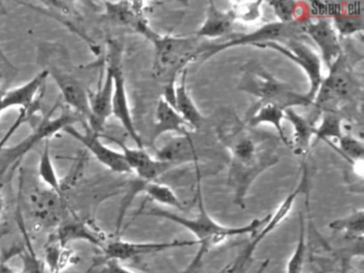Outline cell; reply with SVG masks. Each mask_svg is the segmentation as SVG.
<instances>
[{
  "mask_svg": "<svg viewBox=\"0 0 364 273\" xmlns=\"http://www.w3.org/2000/svg\"><path fill=\"white\" fill-rule=\"evenodd\" d=\"M217 136L231 154L228 183L233 191L234 204L246 208V196L255 179L280 159L276 140L253 132L235 115L219 124Z\"/></svg>",
  "mask_w": 364,
  "mask_h": 273,
  "instance_id": "obj_1",
  "label": "cell"
},
{
  "mask_svg": "<svg viewBox=\"0 0 364 273\" xmlns=\"http://www.w3.org/2000/svg\"><path fill=\"white\" fill-rule=\"evenodd\" d=\"M197 200L198 213L195 218L182 217L172 211L165 210L161 208H152L144 211L141 215H150V217L161 218V219L170 220L178 225L188 230L195 235L196 240L199 242V250L196 254L195 258L191 260L186 269L182 273H195L201 268L204 256L213 249L218 247L231 237L242 236V235H255L262 224L266 223L270 215L263 219H255L250 223L244 226H225L215 221L204 203L203 192H202L201 174L197 166Z\"/></svg>",
  "mask_w": 364,
  "mask_h": 273,
  "instance_id": "obj_2",
  "label": "cell"
},
{
  "mask_svg": "<svg viewBox=\"0 0 364 273\" xmlns=\"http://www.w3.org/2000/svg\"><path fill=\"white\" fill-rule=\"evenodd\" d=\"M238 89L257 97V104L249 109L247 117L264 105H276L282 110L312 105L304 93L279 80L257 62L251 61L245 65Z\"/></svg>",
  "mask_w": 364,
  "mask_h": 273,
  "instance_id": "obj_3",
  "label": "cell"
},
{
  "mask_svg": "<svg viewBox=\"0 0 364 273\" xmlns=\"http://www.w3.org/2000/svg\"><path fill=\"white\" fill-rule=\"evenodd\" d=\"M358 95H361V85L343 51L330 66L328 76L323 77L312 102L315 114L309 119L316 124L321 113H340L341 108L346 106L347 102L357 100Z\"/></svg>",
  "mask_w": 364,
  "mask_h": 273,
  "instance_id": "obj_4",
  "label": "cell"
},
{
  "mask_svg": "<svg viewBox=\"0 0 364 273\" xmlns=\"http://www.w3.org/2000/svg\"><path fill=\"white\" fill-rule=\"evenodd\" d=\"M150 41L155 50L153 72L164 83L176 79L191 62L200 58L208 44V41L196 36H161L157 32Z\"/></svg>",
  "mask_w": 364,
  "mask_h": 273,
  "instance_id": "obj_5",
  "label": "cell"
},
{
  "mask_svg": "<svg viewBox=\"0 0 364 273\" xmlns=\"http://www.w3.org/2000/svg\"><path fill=\"white\" fill-rule=\"evenodd\" d=\"M306 21H291V23H266L262 27L257 28L255 31L250 33H240L236 36V38H231L225 42L215 43L210 44L208 42L205 48L202 51V62L206 61L210 58L214 57L217 53L225 50V49L232 48L237 46H257V45L265 44V43H279L284 44L289 40L295 38H304L306 34L304 32V25Z\"/></svg>",
  "mask_w": 364,
  "mask_h": 273,
  "instance_id": "obj_6",
  "label": "cell"
},
{
  "mask_svg": "<svg viewBox=\"0 0 364 273\" xmlns=\"http://www.w3.org/2000/svg\"><path fill=\"white\" fill-rule=\"evenodd\" d=\"M255 47L259 49H272L300 66L309 79V90L304 95L311 102H313L323 79V68H321L323 61L318 53L310 44L304 42V38L289 40L284 44L274 42L265 43Z\"/></svg>",
  "mask_w": 364,
  "mask_h": 273,
  "instance_id": "obj_7",
  "label": "cell"
},
{
  "mask_svg": "<svg viewBox=\"0 0 364 273\" xmlns=\"http://www.w3.org/2000/svg\"><path fill=\"white\" fill-rule=\"evenodd\" d=\"M302 172L301 177H300L299 183L297 187L284 198L280 206L277 208L274 211V215L269 217V219L266 222L264 228H262L261 232L259 234H255L253 236L251 242L242 250V253L240 254L235 262L229 267V270L240 271V272H245L248 270L249 264L252 260L253 254H255V250L259 247V243L270 234L274 232L281 223L283 220L287 219L291 213V209H293L294 203H295L296 198L300 196V194L308 193L309 183H308V168H306V162L304 160L302 164Z\"/></svg>",
  "mask_w": 364,
  "mask_h": 273,
  "instance_id": "obj_8",
  "label": "cell"
},
{
  "mask_svg": "<svg viewBox=\"0 0 364 273\" xmlns=\"http://www.w3.org/2000/svg\"><path fill=\"white\" fill-rule=\"evenodd\" d=\"M78 117L73 113H63L60 117H50L48 115L33 130L31 136L16 144V146L3 147L0 149V175L5 174L16 162L20 161L27 153L38 143L43 140H50V136L56 134L68 126L74 125Z\"/></svg>",
  "mask_w": 364,
  "mask_h": 273,
  "instance_id": "obj_9",
  "label": "cell"
},
{
  "mask_svg": "<svg viewBox=\"0 0 364 273\" xmlns=\"http://www.w3.org/2000/svg\"><path fill=\"white\" fill-rule=\"evenodd\" d=\"M122 55L116 43L109 44V57H108V68L112 70L114 78V94H112V115L117 117L127 130L132 140L136 143L138 149H144L141 136L138 134L134 124L133 115L129 108V97H127V87H125L124 72L122 68Z\"/></svg>",
  "mask_w": 364,
  "mask_h": 273,
  "instance_id": "obj_10",
  "label": "cell"
},
{
  "mask_svg": "<svg viewBox=\"0 0 364 273\" xmlns=\"http://www.w3.org/2000/svg\"><path fill=\"white\" fill-rule=\"evenodd\" d=\"M197 245H199L197 240H178V239L165 241V242H131V241L116 239V240L104 243L103 250L106 259L118 260L121 262L140 257V256L161 253L176 247L178 249V247H188Z\"/></svg>",
  "mask_w": 364,
  "mask_h": 273,
  "instance_id": "obj_11",
  "label": "cell"
},
{
  "mask_svg": "<svg viewBox=\"0 0 364 273\" xmlns=\"http://www.w3.org/2000/svg\"><path fill=\"white\" fill-rule=\"evenodd\" d=\"M29 213L40 228H55L63 224V196L50 189H36L28 194Z\"/></svg>",
  "mask_w": 364,
  "mask_h": 273,
  "instance_id": "obj_12",
  "label": "cell"
},
{
  "mask_svg": "<svg viewBox=\"0 0 364 273\" xmlns=\"http://www.w3.org/2000/svg\"><path fill=\"white\" fill-rule=\"evenodd\" d=\"M65 134L82 143L95 158L106 168L119 174H129L132 173L124 156L121 151H114L107 145L104 144L101 140V134H95L92 130H87L86 132H80L74 125L68 126L63 129Z\"/></svg>",
  "mask_w": 364,
  "mask_h": 273,
  "instance_id": "obj_13",
  "label": "cell"
},
{
  "mask_svg": "<svg viewBox=\"0 0 364 273\" xmlns=\"http://www.w3.org/2000/svg\"><path fill=\"white\" fill-rule=\"evenodd\" d=\"M304 32L318 47L321 61L328 68L343 53L340 36L332 26L331 19L319 18L306 21L304 25Z\"/></svg>",
  "mask_w": 364,
  "mask_h": 273,
  "instance_id": "obj_14",
  "label": "cell"
},
{
  "mask_svg": "<svg viewBox=\"0 0 364 273\" xmlns=\"http://www.w3.org/2000/svg\"><path fill=\"white\" fill-rule=\"evenodd\" d=\"M107 138L116 142L121 147L122 149L121 153L124 156L132 172H135L139 179H142V181H154L164 173L176 168V166L169 162L161 161V160H157L156 158L151 157L144 151V149H138V147L132 149L118 139L108 136Z\"/></svg>",
  "mask_w": 364,
  "mask_h": 273,
  "instance_id": "obj_15",
  "label": "cell"
},
{
  "mask_svg": "<svg viewBox=\"0 0 364 273\" xmlns=\"http://www.w3.org/2000/svg\"><path fill=\"white\" fill-rule=\"evenodd\" d=\"M112 94L114 78L112 70L107 66L105 79L103 78L95 93H89L91 117L88 121V128L95 134H102L106 122L112 115Z\"/></svg>",
  "mask_w": 364,
  "mask_h": 273,
  "instance_id": "obj_16",
  "label": "cell"
},
{
  "mask_svg": "<svg viewBox=\"0 0 364 273\" xmlns=\"http://www.w3.org/2000/svg\"><path fill=\"white\" fill-rule=\"evenodd\" d=\"M48 75L53 77L65 102L73 108L78 115L89 121L91 117L89 93L86 87L75 77L59 68H50Z\"/></svg>",
  "mask_w": 364,
  "mask_h": 273,
  "instance_id": "obj_17",
  "label": "cell"
},
{
  "mask_svg": "<svg viewBox=\"0 0 364 273\" xmlns=\"http://www.w3.org/2000/svg\"><path fill=\"white\" fill-rule=\"evenodd\" d=\"M48 70H43L36 75L31 80L21 87H14L9 91L4 92L3 108L7 110L9 108L22 109V111H31L35 109L36 102H40L42 96H38L43 92L44 85L48 80Z\"/></svg>",
  "mask_w": 364,
  "mask_h": 273,
  "instance_id": "obj_18",
  "label": "cell"
},
{
  "mask_svg": "<svg viewBox=\"0 0 364 273\" xmlns=\"http://www.w3.org/2000/svg\"><path fill=\"white\" fill-rule=\"evenodd\" d=\"M105 6L108 16L116 23L132 28L148 40L155 33L144 17L141 2H105Z\"/></svg>",
  "mask_w": 364,
  "mask_h": 273,
  "instance_id": "obj_19",
  "label": "cell"
},
{
  "mask_svg": "<svg viewBox=\"0 0 364 273\" xmlns=\"http://www.w3.org/2000/svg\"><path fill=\"white\" fill-rule=\"evenodd\" d=\"M235 21L231 11L221 10L214 1H210L206 9L205 21L200 26L195 36L202 40L221 38L232 31Z\"/></svg>",
  "mask_w": 364,
  "mask_h": 273,
  "instance_id": "obj_20",
  "label": "cell"
},
{
  "mask_svg": "<svg viewBox=\"0 0 364 273\" xmlns=\"http://www.w3.org/2000/svg\"><path fill=\"white\" fill-rule=\"evenodd\" d=\"M157 160L169 162L178 166L184 164H196L199 161V156L196 151L195 143L191 134L178 136L170 140L156 153Z\"/></svg>",
  "mask_w": 364,
  "mask_h": 273,
  "instance_id": "obj_21",
  "label": "cell"
},
{
  "mask_svg": "<svg viewBox=\"0 0 364 273\" xmlns=\"http://www.w3.org/2000/svg\"><path fill=\"white\" fill-rule=\"evenodd\" d=\"M191 126L176 112V109L168 105L163 98L159 100L155 110V125L152 134V143L165 132H176L178 136H189Z\"/></svg>",
  "mask_w": 364,
  "mask_h": 273,
  "instance_id": "obj_22",
  "label": "cell"
},
{
  "mask_svg": "<svg viewBox=\"0 0 364 273\" xmlns=\"http://www.w3.org/2000/svg\"><path fill=\"white\" fill-rule=\"evenodd\" d=\"M284 117L293 126V142H291V147L294 153L306 157L311 146V140L314 136L316 126L309 117H302L293 108L284 110Z\"/></svg>",
  "mask_w": 364,
  "mask_h": 273,
  "instance_id": "obj_23",
  "label": "cell"
},
{
  "mask_svg": "<svg viewBox=\"0 0 364 273\" xmlns=\"http://www.w3.org/2000/svg\"><path fill=\"white\" fill-rule=\"evenodd\" d=\"M180 83L176 87V110L191 128L198 129L204 122V117L200 112L195 102L187 90V68L180 74Z\"/></svg>",
  "mask_w": 364,
  "mask_h": 273,
  "instance_id": "obj_24",
  "label": "cell"
},
{
  "mask_svg": "<svg viewBox=\"0 0 364 273\" xmlns=\"http://www.w3.org/2000/svg\"><path fill=\"white\" fill-rule=\"evenodd\" d=\"M284 117V110L279 108L276 105H264L257 108L250 117H247L246 125L255 128L261 124H270L278 132V138L285 145L291 146V141L287 139L283 129L282 121Z\"/></svg>",
  "mask_w": 364,
  "mask_h": 273,
  "instance_id": "obj_25",
  "label": "cell"
},
{
  "mask_svg": "<svg viewBox=\"0 0 364 273\" xmlns=\"http://www.w3.org/2000/svg\"><path fill=\"white\" fill-rule=\"evenodd\" d=\"M328 228L334 232H344L348 238L363 239L364 210L359 209L347 217L333 220L330 222Z\"/></svg>",
  "mask_w": 364,
  "mask_h": 273,
  "instance_id": "obj_26",
  "label": "cell"
},
{
  "mask_svg": "<svg viewBox=\"0 0 364 273\" xmlns=\"http://www.w3.org/2000/svg\"><path fill=\"white\" fill-rule=\"evenodd\" d=\"M321 124L315 127L314 136L316 141L329 142L332 139L340 140L343 136V115L336 112L321 113Z\"/></svg>",
  "mask_w": 364,
  "mask_h": 273,
  "instance_id": "obj_27",
  "label": "cell"
},
{
  "mask_svg": "<svg viewBox=\"0 0 364 273\" xmlns=\"http://www.w3.org/2000/svg\"><path fill=\"white\" fill-rule=\"evenodd\" d=\"M39 176L50 189L63 196L60 179L55 170L52 155H50V140H46V145L40 157Z\"/></svg>",
  "mask_w": 364,
  "mask_h": 273,
  "instance_id": "obj_28",
  "label": "cell"
},
{
  "mask_svg": "<svg viewBox=\"0 0 364 273\" xmlns=\"http://www.w3.org/2000/svg\"><path fill=\"white\" fill-rule=\"evenodd\" d=\"M76 239H85L102 247L104 245L103 240L85 224L72 222V223L61 224L59 226V240L61 245H65L68 241L76 240Z\"/></svg>",
  "mask_w": 364,
  "mask_h": 273,
  "instance_id": "obj_29",
  "label": "cell"
},
{
  "mask_svg": "<svg viewBox=\"0 0 364 273\" xmlns=\"http://www.w3.org/2000/svg\"><path fill=\"white\" fill-rule=\"evenodd\" d=\"M144 192L151 200H155L159 204L167 205V206L184 210L182 202L169 186L155 183V181H146L144 187Z\"/></svg>",
  "mask_w": 364,
  "mask_h": 273,
  "instance_id": "obj_30",
  "label": "cell"
},
{
  "mask_svg": "<svg viewBox=\"0 0 364 273\" xmlns=\"http://www.w3.org/2000/svg\"><path fill=\"white\" fill-rule=\"evenodd\" d=\"M300 228L298 242L296 245L295 251L291 254L287 266V273H302L306 258V225H304V218L302 213H299Z\"/></svg>",
  "mask_w": 364,
  "mask_h": 273,
  "instance_id": "obj_31",
  "label": "cell"
},
{
  "mask_svg": "<svg viewBox=\"0 0 364 273\" xmlns=\"http://www.w3.org/2000/svg\"><path fill=\"white\" fill-rule=\"evenodd\" d=\"M332 26L338 36H351L362 33L364 30L363 15H349L342 13L331 18Z\"/></svg>",
  "mask_w": 364,
  "mask_h": 273,
  "instance_id": "obj_32",
  "label": "cell"
},
{
  "mask_svg": "<svg viewBox=\"0 0 364 273\" xmlns=\"http://www.w3.org/2000/svg\"><path fill=\"white\" fill-rule=\"evenodd\" d=\"M274 15L278 17L279 23H291L299 21V16L304 14L306 9L300 8V4L291 0H274L268 2Z\"/></svg>",
  "mask_w": 364,
  "mask_h": 273,
  "instance_id": "obj_33",
  "label": "cell"
},
{
  "mask_svg": "<svg viewBox=\"0 0 364 273\" xmlns=\"http://www.w3.org/2000/svg\"><path fill=\"white\" fill-rule=\"evenodd\" d=\"M338 153L349 162L362 161L364 157V144L351 134H343L338 140Z\"/></svg>",
  "mask_w": 364,
  "mask_h": 273,
  "instance_id": "obj_34",
  "label": "cell"
},
{
  "mask_svg": "<svg viewBox=\"0 0 364 273\" xmlns=\"http://www.w3.org/2000/svg\"><path fill=\"white\" fill-rule=\"evenodd\" d=\"M263 1L236 2L232 6L231 12L235 19L244 21H255L261 16V6Z\"/></svg>",
  "mask_w": 364,
  "mask_h": 273,
  "instance_id": "obj_35",
  "label": "cell"
},
{
  "mask_svg": "<svg viewBox=\"0 0 364 273\" xmlns=\"http://www.w3.org/2000/svg\"><path fill=\"white\" fill-rule=\"evenodd\" d=\"M86 273H136L122 266L120 262L114 259H106L105 264L99 270H90Z\"/></svg>",
  "mask_w": 364,
  "mask_h": 273,
  "instance_id": "obj_36",
  "label": "cell"
},
{
  "mask_svg": "<svg viewBox=\"0 0 364 273\" xmlns=\"http://www.w3.org/2000/svg\"><path fill=\"white\" fill-rule=\"evenodd\" d=\"M176 79L168 81L167 83H165V87H164L163 97H161L174 109H176Z\"/></svg>",
  "mask_w": 364,
  "mask_h": 273,
  "instance_id": "obj_37",
  "label": "cell"
},
{
  "mask_svg": "<svg viewBox=\"0 0 364 273\" xmlns=\"http://www.w3.org/2000/svg\"><path fill=\"white\" fill-rule=\"evenodd\" d=\"M269 262V259H266L265 262H262L261 267H259V270L257 271V273H263L264 271H265V269L267 268Z\"/></svg>",
  "mask_w": 364,
  "mask_h": 273,
  "instance_id": "obj_38",
  "label": "cell"
},
{
  "mask_svg": "<svg viewBox=\"0 0 364 273\" xmlns=\"http://www.w3.org/2000/svg\"><path fill=\"white\" fill-rule=\"evenodd\" d=\"M3 91H0V115H1V113L4 112V108H3Z\"/></svg>",
  "mask_w": 364,
  "mask_h": 273,
  "instance_id": "obj_39",
  "label": "cell"
},
{
  "mask_svg": "<svg viewBox=\"0 0 364 273\" xmlns=\"http://www.w3.org/2000/svg\"><path fill=\"white\" fill-rule=\"evenodd\" d=\"M227 273H244V272H240V271H232V270H229V269H228Z\"/></svg>",
  "mask_w": 364,
  "mask_h": 273,
  "instance_id": "obj_40",
  "label": "cell"
},
{
  "mask_svg": "<svg viewBox=\"0 0 364 273\" xmlns=\"http://www.w3.org/2000/svg\"><path fill=\"white\" fill-rule=\"evenodd\" d=\"M1 208H3V202H1V198H0V211H1Z\"/></svg>",
  "mask_w": 364,
  "mask_h": 273,
  "instance_id": "obj_41",
  "label": "cell"
},
{
  "mask_svg": "<svg viewBox=\"0 0 364 273\" xmlns=\"http://www.w3.org/2000/svg\"><path fill=\"white\" fill-rule=\"evenodd\" d=\"M359 273H363V272H359Z\"/></svg>",
  "mask_w": 364,
  "mask_h": 273,
  "instance_id": "obj_42",
  "label": "cell"
},
{
  "mask_svg": "<svg viewBox=\"0 0 364 273\" xmlns=\"http://www.w3.org/2000/svg\"></svg>",
  "mask_w": 364,
  "mask_h": 273,
  "instance_id": "obj_43",
  "label": "cell"
}]
</instances>
